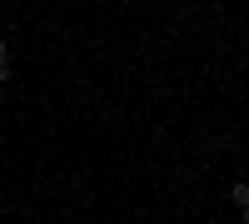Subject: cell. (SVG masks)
<instances>
[{
  "label": "cell",
  "instance_id": "cell-3",
  "mask_svg": "<svg viewBox=\"0 0 249 224\" xmlns=\"http://www.w3.org/2000/svg\"><path fill=\"white\" fill-rule=\"evenodd\" d=\"M0 60H5V40H0Z\"/></svg>",
  "mask_w": 249,
  "mask_h": 224
},
{
  "label": "cell",
  "instance_id": "cell-2",
  "mask_svg": "<svg viewBox=\"0 0 249 224\" xmlns=\"http://www.w3.org/2000/svg\"><path fill=\"white\" fill-rule=\"evenodd\" d=\"M5 80H10V55L0 60V85H5Z\"/></svg>",
  "mask_w": 249,
  "mask_h": 224
},
{
  "label": "cell",
  "instance_id": "cell-4",
  "mask_svg": "<svg viewBox=\"0 0 249 224\" xmlns=\"http://www.w3.org/2000/svg\"><path fill=\"white\" fill-rule=\"evenodd\" d=\"M244 224H249V209H244Z\"/></svg>",
  "mask_w": 249,
  "mask_h": 224
},
{
  "label": "cell",
  "instance_id": "cell-1",
  "mask_svg": "<svg viewBox=\"0 0 249 224\" xmlns=\"http://www.w3.org/2000/svg\"><path fill=\"white\" fill-rule=\"evenodd\" d=\"M230 205H234L239 214L249 209V185H230Z\"/></svg>",
  "mask_w": 249,
  "mask_h": 224
}]
</instances>
